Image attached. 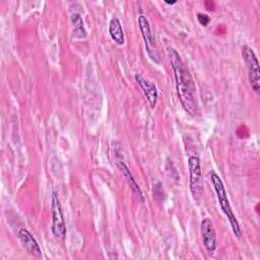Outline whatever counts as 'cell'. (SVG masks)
<instances>
[{"mask_svg": "<svg viewBox=\"0 0 260 260\" xmlns=\"http://www.w3.org/2000/svg\"><path fill=\"white\" fill-rule=\"evenodd\" d=\"M168 54L174 71L179 101L185 112L190 116L195 117L199 114V103L194 79L181 59L179 53L174 48L169 47Z\"/></svg>", "mask_w": 260, "mask_h": 260, "instance_id": "6da1fadb", "label": "cell"}, {"mask_svg": "<svg viewBox=\"0 0 260 260\" xmlns=\"http://www.w3.org/2000/svg\"><path fill=\"white\" fill-rule=\"evenodd\" d=\"M51 213H52V233L56 238L63 239L66 235V225L64 221L60 200L55 190L52 191Z\"/></svg>", "mask_w": 260, "mask_h": 260, "instance_id": "8992f818", "label": "cell"}, {"mask_svg": "<svg viewBox=\"0 0 260 260\" xmlns=\"http://www.w3.org/2000/svg\"><path fill=\"white\" fill-rule=\"evenodd\" d=\"M210 181L212 183V186L214 188V191L216 193V197H217V200H218V203H219V206L221 208V211L224 213V215L226 216L230 224H231V228H232V231L234 233V235L240 239L241 236H242V232H241V228H240V224L237 220V217L231 207V204H230V200L228 198V195H226V191L224 189V186H223V183L220 179V177L214 172V171H211L210 172Z\"/></svg>", "mask_w": 260, "mask_h": 260, "instance_id": "7a4b0ae2", "label": "cell"}, {"mask_svg": "<svg viewBox=\"0 0 260 260\" xmlns=\"http://www.w3.org/2000/svg\"><path fill=\"white\" fill-rule=\"evenodd\" d=\"M109 34H110L112 40L116 44L123 45L125 43L123 28H122L120 20L117 17H113L110 20V23H109Z\"/></svg>", "mask_w": 260, "mask_h": 260, "instance_id": "8fae6325", "label": "cell"}, {"mask_svg": "<svg viewBox=\"0 0 260 260\" xmlns=\"http://www.w3.org/2000/svg\"><path fill=\"white\" fill-rule=\"evenodd\" d=\"M166 3H168V4H174V3H176V1H172V2H170V1H166Z\"/></svg>", "mask_w": 260, "mask_h": 260, "instance_id": "5bb4252c", "label": "cell"}, {"mask_svg": "<svg viewBox=\"0 0 260 260\" xmlns=\"http://www.w3.org/2000/svg\"><path fill=\"white\" fill-rule=\"evenodd\" d=\"M117 166H118V168L120 169V171L122 172L124 178L127 180V182H128L130 188L132 189L133 193L140 199L141 202H143V201H144V197H143L142 191H141V189L139 188L138 184L136 183V181H135L133 175L131 174V172H130V170H129V168L126 166V164H125L124 161H121V160H118V161H117Z\"/></svg>", "mask_w": 260, "mask_h": 260, "instance_id": "30bf717a", "label": "cell"}, {"mask_svg": "<svg viewBox=\"0 0 260 260\" xmlns=\"http://www.w3.org/2000/svg\"><path fill=\"white\" fill-rule=\"evenodd\" d=\"M189 169V186L190 191L195 200H199L203 193V180L200 158L196 155H191L188 158Z\"/></svg>", "mask_w": 260, "mask_h": 260, "instance_id": "3957f363", "label": "cell"}, {"mask_svg": "<svg viewBox=\"0 0 260 260\" xmlns=\"http://www.w3.org/2000/svg\"><path fill=\"white\" fill-rule=\"evenodd\" d=\"M17 236L19 239V242L22 246V248L29 254L36 257H41L42 256V250L32 237V235L25 229H20L17 232Z\"/></svg>", "mask_w": 260, "mask_h": 260, "instance_id": "ba28073f", "label": "cell"}, {"mask_svg": "<svg viewBox=\"0 0 260 260\" xmlns=\"http://www.w3.org/2000/svg\"><path fill=\"white\" fill-rule=\"evenodd\" d=\"M242 56L248 70L250 85L255 92H258L260 89V70L256 54L250 47L244 46L242 48Z\"/></svg>", "mask_w": 260, "mask_h": 260, "instance_id": "277c9868", "label": "cell"}, {"mask_svg": "<svg viewBox=\"0 0 260 260\" xmlns=\"http://www.w3.org/2000/svg\"><path fill=\"white\" fill-rule=\"evenodd\" d=\"M138 25H139V29L141 31L143 41H144V45L146 48V52L149 56V58L159 64L160 63V57H159V53L157 50V46L155 43V39L151 32V28L149 25V22L147 20V18L144 15H139L138 17Z\"/></svg>", "mask_w": 260, "mask_h": 260, "instance_id": "5b68a950", "label": "cell"}, {"mask_svg": "<svg viewBox=\"0 0 260 260\" xmlns=\"http://www.w3.org/2000/svg\"><path fill=\"white\" fill-rule=\"evenodd\" d=\"M197 19L199 23L203 26H206L210 21V17L207 14H203V13H197Z\"/></svg>", "mask_w": 260, "mask_h": 260, "instance_id": "4fadbf2b", "label": "cell"}, {"mask_svg": "<svg viewBox=\"0 0 260 260\" xmlns=\"http://www.w3.org/2000/svg\"><path fill=\"white\" fill-rule=\"evenodd\" d=\"M135 80L137 81L138 85L140 86V88L142 89L149 106L151 109H153L156 105V102H157V96H158V93H157V88L155 86V84L145 78H143L141 75L139 74H136L135 75Z\"/></svg>", "mask_w": 260, "mask_h": 260, "instance_id": "9c48e42d", "label": "cell"}, {"mask_svg": "<svg viewBox=\"0 0 260 260\" xmlns=\"http://www.w3.org/2000/svg\"><path fill=\"white\" fill-rule=\"evenodd\" d=\"M71 22L73 25V37L76 39H84L86 37V30L83 24V20L79 13L71 14Z\"/></svg>", "mask_w": 260, "mask_h": 260, "instance_id": "7c38bea8", "label": "cell"}, {"mask_svg": "<svg viewBox=\"0 0 260 260\" xmlns=\"http://www.w3.org/2000/svg\"><path fill=\"white\" fill-rule=\"evenodd\" d=\"M200 234L206 251L208 253H213L217 247V241L213 223L209 218H204L201 221Z\"/></svg>", "mask_w": 260, "mask_h": 260, "instance_id": "52a82bcc", "label": "cell"}]
</instances>
